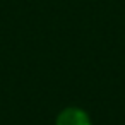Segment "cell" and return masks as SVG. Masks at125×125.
Returning a JSON list of instances; mask_svg holds the SVG:
<instances>
[{
  "label": "cell",
  "instance_id": "obj_1",
  "mask_svg": "<svg viewBox=\"0 0 125 125\" xmlns=\"http://www.w3.org/2000/svg\"><path fill=\"white\" fill-rule=\"evenodd\" d=\"M57 125H89V120L84 111L70 108V110H65L63 113H60Z\"/></svg>",
  "mask_w": 125,
  "mask_h": 125
}]
</instances>
